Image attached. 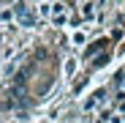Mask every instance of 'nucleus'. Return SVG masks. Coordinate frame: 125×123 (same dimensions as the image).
<instances>
[{
  "label": "nucleus",
  "mask_w": 125,
  "mask_h": 123,
  "mask_svg": "<svg viewBox=\"0 0 125 123\" xmlns=\"http://www.w3.org/2000/svg\"><path fill=\"white\" fill-rule=\"evenodd\" d=\"M14 16L16 19H25L27 16V3H25V0H19V3L14 6Z\"/></svg>",
  "instance_id": "f257e3e1"
},
{
  "label": "nucleus",
  "mask_w": 125,
  "mask_h": 123,
  "mask_svg": "<svg viewBox=\"0 0 125 123\" xmlns=\"http://www.w3.org/2000/svg\"><path fill=\"white\" fill-rule=\"evenodd\" d=\"M98 49H101V44H93V47H90V49H87V52H84V57H93V55H95V52H98Z\"/></svg>",
  "instance_id": "f03ea898"
},
{
  "label": "nucleus",
  "mask_w": 125,
  "mask_h": 123,
  "mask_svg": "<svg viewBox=\"0 0 125 123\" xmlns=\"http://www.w3.org/2000/svg\"><path fill=\"white\" fill-rule=\"evenodd\" d=\"M106 60H109V55H101V57L95 60V66H106Z\"/></svg>",
  "instance_id": "7ed1b4c3"
},
{
  "label": "nucleus",
  "mask_w": 125,
  "mask_h": 123,
  "mask_svg": "<svg viewBox=\"0 0 125 123\" xmlns=\"http://www.w3.org/2000/svg\"><path fill=\"white\" fill-rule=\"evenodd\" d=\"M6 19H11V11H3V8H0V22H6Z\"/></svg>",
  "instance_id": "20e7f679"
},
{
  "label": "nucleus",
  "mask_w": 125,
  "mask_h": 123,
  "mask_svg": "<svg viewBox=\"0 0 125 123\" xmlns=\"http://www.w3.org/2000/svg\"><path fill=\"white\" fill-rule=\"evenodd\" d=\"M93 14H95V8H93V3H90V6H87V8H84V16H87V19H90V16H93Z\"/></svg>",
  "instance_id": "39448f33"
}]
</instances>
